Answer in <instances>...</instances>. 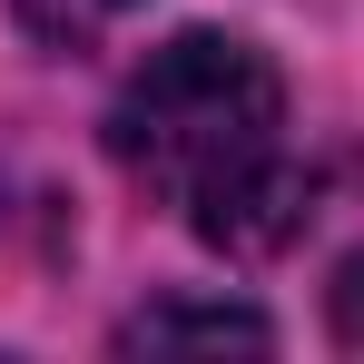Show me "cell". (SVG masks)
<instances>
[{"mask_svg":"<svg viewBox=\"0 0 364 364\" xmlns=\"http://www.w3.org/2000/svg\"><path fill=\"white\" fill-rule=\"evenodd\" d=\"M119 178L187 237L266 256L305 227V168L286 148V69L237 30H178L109 99Z\"/></svg>","mask_w":364,"mask_h":364,"instance_id":"cell-1","label":"cell"},{"mask_svg":"<svg viewBox=\"0 0 364 364\" xmlns=\"http://www.w3.org/2000/svg\"><path fill=\"white\" fill-rule=\"evenodd\" d=\"M178 345H276V325L256 315V305H187V296H168V305H138L119 325V355H178Z\"/></svg>","mask_w":364,"mask_h":364,"instance_id":"cell-2","label":"cell"},{"mask_svg":"<svg viewBox=\"0 0 364 364\" xmlns=\"http://www.w3.org/2000/svg\"><path fill=\"white\" fill-rule=\"evenodd\" d=\"M138 0H20V30L40 40V50H89V40H109Z\"/></svg>","mask_w":364,"mask_h":364,"instance_id":"cell-3","label":"cell"},{"mask_svg":"<svg viewBox=\"0 0 364 364\" xmlns=\"http://www.w3.org/2000/svg\"><path fill=\"white\" fill-rule=\"evenodd\" d=\"M325 305H335V345H364V246L345 256V266H335Z\"/></svg>","mask_w":364,"mask_h":364,"instance_id":"cell-4","label":"cell"}]
</instances>
